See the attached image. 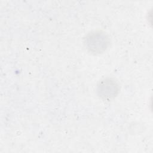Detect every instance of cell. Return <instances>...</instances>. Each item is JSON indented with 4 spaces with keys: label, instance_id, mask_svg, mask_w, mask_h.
<instances>
[{
    "label": "cell",
    "instance_id": "1",
    "mask_svg": "<svg viewBox=\"0 0 153 153\" xmlns=\"http://www.w3.org/2000/svg\"><path fill=\"white\" fill-rule=\"evenodd\" d=\"M87 48L92 53H100L104 51L109 45V39L106 34L100 32H91L85 39Z\"/></svg>",
    "mask_w": 153,
    "mask_h": 153
},
{
    "label": "cell",
    "instance_id": "2",
    "mask_svg": "<svg viewBox=\"0 0 153 153\" xmlns=\"http://www.w3.org/2000/svg\"><path fill=\"white\" fill-rule=\"evenodd\" d=\"M118 90L119 87L117 82L110 78L101 81L97 88L99 96L104 99L113 98L117 95Z\"/></svg>",
    "mask_w": 153,
    "mask_h": 153
}]
</instances>
